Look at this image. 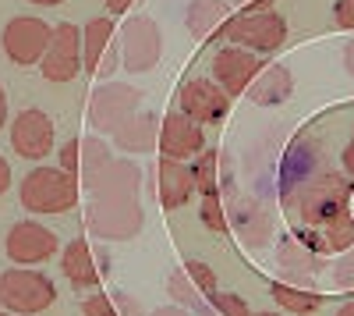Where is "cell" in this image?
<instances>
[{
    "label": "cell",
    "mask_w": 354,
    "mask_h": 316,
    "mask_svg": "<svg viewBox=\"0 0 354 316\" xmlns=\"http://www.w3.org/2000/svg\"><path fill=\"white\" fill-rule=\"evenodd\" d=\"M110 146L100 139V135H78V139H68L61 146V167L68 170L71 178H78L82 185L88 178H96L100 170L110 164Z\"/></svg>",
    "instance_id": "obj_18"
},
{
    "label": "cell",
    "mask_w": 354,
    "mask_h": 316,
    "mask_svg": "<svg viewBox=\"0 0 354 316\" xmlns=\"http://www.w3.org/2000/svg\"><path fill=\"white\" fill-rule=\"evenodd\" d=\"M50 40H53V25L46 18H36V15H15V18H8L4 33H0L4 57L11 64H18V68L39 64Z\"/></svg>",
    "instance_id": "obj_5"
},
{
    "label": "cell",
    "mask_w": 354,
    "mask_h": 316,
    "mask_svg": "<svg viewBox=\"0 0 354 316\" xmlns=\"http://www.w3.org/2000/svg\"><path fill=\"white\" fill-rule=\"evenodd\" d=\"M205 150V132L198 121H192L185 110H174L160 121V157L192 160Z\"/></svg>",
    "instance_id": "obj_17"
},
{
    "label": "cell",
    "mask_w": 354,
    "mask_h": 316,
    "mask_svg": "<svg viewBox=\"0 0 354 316\" xmlns=\"http://www.w3.org/2000/svg\"><path fill=\"white\" fill-rule=\"evenodd\" d=\"M177 103H181V110L188 114L192 121H198L202 128L205 125H220L230 114V96L220 89L213 78H192V82H185L181 93H177Z\"/></svg>",
    "instance_id": "obj_15"
},
{
    "label": "cell",
    "mask_w": 354,
    "mask_h": 316,
    "mask_svg": "<svg viewBox=\"0 0 354 316\" xmlns=\"http://www.w3.org/2000/svg\"><path fill=\"white\" fill-rule=\"evenodd\" d=\"M113 146L121 153H149L160 146V128H156V118L153 114H135L128 118L121 128L113 132Z\"/></svg>",
    "instance_id": "obj_23"
},
{
    "label": "cell",
    "mask_w": 354,
    "mask_h": 316,
    "mask_svg": "<svg viewBox=\"0 0 354 316\" xmlns=\"http://www.w3.org/2000/svg\"><path fill=\"white\" fill-rule=\"evenodd\" d=\"M149 316H192V313H188V306H160Z\"/></svg>",
    "instance_id": "obj_39"
},
{
    "label": "cell",
    "mask_w": 354,
    "mask_h": 316,
    "mask_svg": "<svg viewBox=\"0 0 354 316\" xmlns=\"http://www.w3.org/2000/svg\"><path fill=\"white\" fill-rule=\"evenodd\" d=\"M333 316H354V299H351V302H344V306H340Z\"/></svg>",
    "instance_id": "obj_42"
},
{
    "label": "cell",
    "mask_w": 354,
    "mask_h": 316,
    "mask_svg": "<svg viewBox=\"0 0 354 316\" xmlns=\"http://www.w3.org/2000/svg\"><path fill=\"white\" fill-rule=\"evenodd\" d=\"M270 295L287 316H312L322 306V292L319 288H298V284H287V281H273Z\"/></svg>",
    "instance_id": "obj_25"
},
{
    "label": "cell",
    "mask_w": 354,
    "mask_h": 316,
    "mask_svg": "<svg viewBox=\"0 0 354 316\" xmlns=\"http://www.w3.org/2000/svg\"><path fill=\"white\" fill-rule=\"evenodd\" d=\"M57 302V284L39 267H8L0 274V306L18 316H39Z\"/></svg>",
    "instance_id": "obj_3"
},
{
    "label": "cell",
    "mask_w": 354,
    "mask_h": 316,
    "mask_svg": "<svg viewBox=\"0 0 354 316\" xmlns=\"http://www.w3.org/2000/svg\"><path fill=\"white\" fill-rule=\"evenodd\" d=\"M153 199H160L163 210H181L188 199L195 195V170L185 160L160 157L153 167Z\"/></svg>",
    "instance_id": "obj_16"
},
{
    "label": "cell",
    "mask_w": 354,
    "mask_h": 316,
    "mask_svg": "<svg viewBox=\"0 0 354 316\" xmlns=\"http://www.w3.org/2000/svg\"><path fill=\"white\" fill-rule=\"evenodd\" d=\"M0 309H4V306H0Z\"/></svg>",
    "instance_id": "obj_47"
},
{
    "label": "cell",
    "mask_w": 354,
    "mask_h": 316,
    "mask_svg": "<svg viewBox=\"0 0 354 316\" xmlns=\"http://www.w3.org/2000/svg\"><path fill=\"white\" fill-rule=\"evenodd\" d=\"M88 199H138L142 188V170L135 160H110L96 178L82 185Z\"/></svg>",
    "instance_id": "obj_19"
},
{
    "label": "cell",
    "mask_w": 354,
    "mask_h": 316,
    "mask_svg": "<svg viewBox=\"0 0 354 316\" xmlns=\"http://www.w3.org/2000/svg\"><path fill=\"white\" fill-rule=\"evenodd\" d=\"M344 68H347V75L354 78V40L344 46Z\"/></svg>",
    "instance_id": "obj_40"
},
{
    "label": "cell",
    "mask_w": 354,
    "mask_h": 316,
    "mask_svg": "<svg viewBox=\"0 0 354 316\" xmlns=\"http://www.w3.org/2000/svg\"><path fill=\"white\" fill-rule=\"evenodd\" d=\"M202 316H220V313H216V309H209V306H205V309H202Z\"/></svg>",
    "instance_id": "obj_45"
},
{
    "label": "cell",
    "mask_w": 354,
    "mask_h": 316,
    "mask_svg": "<svg viewBox=\"0 0 354 316\" xmlns=\"http://www.w3.org/2000/svg\"><path fill=\"white\" fill-rule=\"evenodd\" d=\"M220 40H227L230 46H241V50H252V53L262 57V53H273V50L283 46L287 21L273 8H266V11H238V15L227 18Z\"/></svg>",
    "instance_id": "obj_4"
},
{
    "label": "cell",
    "mask_w": 354,
    "mask_h": 316,
    "mask_svg": "<svg viewBox=\"0 0 354 316\" xmlns=\"http://www.w3.org/2000/svg\"><path fill=\"white\" fill-rule=\"evenodd\" d=\"M82 61H85V75L96 78H110L121 68V43H117V25L113 18H88L82 28Z\"/></svg>",
    "instance_id": "obj_9"
},
{
    "label": "cell",
    "mask_w": 354,
    "mask_h": 316,
    "mask_svg": "<svg viewBox=\"0 0 354 316\" xmlns=\"http://www.w3.org/2000/svg\"><path fill=\"white\" fill-rule=\"evenodd\" d=\"M11 182H15V178H11V164H8L4 157H0V195H4V192L11 188Z\"/></svg>",
    "instance_id": "obj_38"
},
{
    "label": "cell",
    "mask_w": 354,
    "mask_h": 316,
    "mask_svg": "<svg viewBox=\"0 0 354 316\" xmlns=\"http://www.w3.org/2000/svg\"><path fill=\"white\" fill-rule=\"evenodd\" d=\"M167 295L177 302V306H202V288L192 281V274L185 270V267H177L174 274H170V281H167Z\"/></svg>",
    "instance_id": "obj_27"
},
{
    "label": "cell",
    "mask_w": 354,
    "mask_h": 316,
    "mask_svg": "<svg viewBox=\"0 0 354 316\" xmlns=\"http://www.w3.org/2000/svg\"><path fill=\"white\" fill-rule=\"evenodd\" d=\"M110 299H113V306H117V313H121V316H142L138 295H131V292H113Z\"/></svg>",
    "instance_id": "obj_33"
},
{
    "label": "cell",
    "mask_w": 354,
    "mask_h": 316,
    "mask_svg": "<svg viewBox=\"0 0 354 316\" xmlns=\"http://www.w3.org/2000/svg\"><path fill=\"white\" fill-rule=\"evenodd\" d=\"M61 270L71 281V288H100V267H96V256L93 245L85 238H75L61 249Z\"/></svg>",
    "instance_id": "obj_21"
},
{
    "label": "cell",
    "mask_w": 354,
    "mask_h": 316,
    "mask_svg": "<svg viewBox=\"0 0 354 316\" xmlns=\"http://www.w3.org/2000/svg\"><path fill=\"white\" fill-rule=\"evenodd\" d=\"M78 71H85L82 28L75 21H61V25H53V40L39 61V75L46 82H71V78H78Z\"/></svg>",
    "instance_id": "obj_11"
},
{
    "label": "cell",
    "mask_w": 354,
    "mask_h": 316,
    "mask_svg": "<svg viewBox=\"0 0 354 316\" xmlns=\"http://www.w3.org/2000/svg\"><path fill=\"white\" fill-rule=\"evenodd\" d=\"M85 231L106 242H128L142 231L138 199H88Z\"/></svg>",
    "instance_id": "obj_6"
},
{
    "label": "cell",
    "mask_w": 354,
    "mask_h": 316,
    "mask_svg": "<svg viewBox=\"0 0 354 316\" xmlns=\"http://www.w3.org/2000/svg\"><path fill=\"white\" fill-rule=\"evenodd\" d=\"M308 249H315L319 256H344L354 249V210H344L337 213L333 220L312 227V231H301L298 235Z\"/></svg>",
    "instance_id": "obj_20"
},
{
    "label": "cell",
    "mask_w": 354,
    "mask_h": 316,
    "mask_svg": "<svg viewBox=\"0 0 354 316\" xmlns=\"http://www.w3.org/2000/svg\"><path fill=\"white\" fill-rule=\"evenodd\" d=\"M61 238H57L50 227L36 224V220H18L11 224V231L4 238V252L11 267H39L46 260H53L57 252H61Z\"/></svg>",
    "instance_id": "obj_10"
},
{
    "label": "cell",
    "mask_w": 354,
    "mask_h": 316,
    "mask_svg": "<svg viewBox=\"0 0 354 316\" xmlns=\"http://www.w3.org/2000/svg\"><path fill=\"white\" fill-rule=\"evenodd\" d=\"M78 192H82L78 178H71L64 167H46V164H36L18 185L21 207L36 217L71 213L78 207Z\"/></svg>",
    "instance_id": "obj_2"
},
{
    "label": "cell",
    "mask_w": 354,
    "mask_h": 316,
    "mask_svg": "<svg viewBox=\"0 0 354 316\" xmlns=\"http://www.w3.org/2000/svg\"><path fill=\"white\" fill-rule=\"evenodd\" d=\"M0 316H18V313H11V309H0Z\"/></svg>",
    "instance_id": "obj_46"
},
{
    "label": "cell",
    "mask_w": 354,
    "mask_h": 316,
    "mask_svg": "<svg viewBox=\"0 0 354 316\" xmlns=\"http://www.w3.org/2000/svg\"><path fill=\"white\" fill-rule=\"evenodd\" d=\"M290 89H294V78L283 64H262V71L248 85V96L259 107H280L290 96Z\"/></svg>",
    "instance_id": "obj_24"
},
{
    "label": "cell",
    "mask_w": 354,
    "mask_h": 316,
    "mask_svg": "<svg viewBox=\"0 0 354 316\" xmlns=\"http://www.w3.org/2000/svg\"><path fill=\"white\" fill-rule=\"evenodd\" d=\"M227 4L238 11H266V8H273V0H227Z\"/></svg>",
    "instance_id": "obj_35"
},
{
    "label": "cell",
    "mask_w": 354,
    "mask_h": 316,
    "mask_svg": "<svg viewBox=\"0 0 354 316\" xmlns=\"http://www.w3.org/2000/svg\"><path fill=\"white\" fill-rule=\"evenodd\" d=\"M351 199H354V182H347L337 170H312V175L283 188V210L294 224V235H301L351 210Z\"/></svg>",
    "instance_id": "obj_1"
},
{
    "label": "cell",
    "mask_w": 354,
    "mask_h": 316,
    "mask_svg": "<svg viewBox=\"0 0 354 316\" xmlns=\"http://www.w3.org/2000/svg\"><path fill=\"white\" fill-rule=\"evenodd\" d=\"M277 270H280V281H287V284L315 288V281L326 274V256L308 249L298 235H287L277 245Z\"/></svg>",
    "instance_id": "obj_14"
},
{
    "label": "cell",
    "mask_w": 354,
    "mask_h": 316,
    "mask_svg": "<svg viewBox=\"0 0 354 316\" xmlns=\"http://www.w3.org/2000/svg\"><path fill=\"white\" fill-rule=\"evenodd\" d=\"M252 316H287V313H283V309H280V313H273V309H266V313H252Z\"/></svg>",
    "instance_id": "obj_44"
},
{
    "label": "cell",
    "mask_w": 354,
    "mask_h": 316,
    "mask_svg": "<svg viewBox=\"0 0 354 316\" xmlns=\"http://www.w3.org/2000/svg\"><path fill=\"white\" fill-rule=\"evenodd\" d=\"M8 135H11L15 157H21V160H46L53 153L57 128H53V118H50L46 110L28 107V110H18L15 114Z\"/></svg>",
    "instance_id": "obj_12"
},
{
    "label": "cell",
    "mask_w": 354,
    "mask_h": 316,
    "mask_svg": "<svg viewBox=\"0 0 354 316\" xmlns=\"http://www.w3.org/2000/svg\"><path fill=\"white\" fill-rule=\"evenodd\" d=\"M202 224L209 227V231H216V235H223L227 231V213H223V199H220V192L216 195H202Z\"/></svg>",
    "instance_id": "obj_28"
},
{
    "label": "cell",
    "mask_w": 354,
    "mask_h": 316,
    "mask_svg": "<svg viewBox=\"0 0 354 316\" xmlns=\"http://www.w3.org/2000/svg\"><path fill=\"white\" fill-rule=\"evenodd\" d=\"M333 18H337L340 28L354 33V0H337V4H333Z\"/></svg>",
    "instance_id": "obj_34"
},
{
    "label": "cell",
    "mask_w": 354,
    "mask_h": 316,
    "mask_svg": "<svg viewBox=\"0 0 354 316\" xmlns=\"http://www.w3.org/2000/svg\"><path fill=\"white\" fill-rule=\"evenodd\" d=\"M340 164H344V175L354 182V135H351V142H347L344 153H340Z\"/></svg>",
    "instance_id": "obj_36"
},
{
    "label": "cell",
    "mask_w": 354,
    "mask_h": 316,
    "mask_svg": "<svg viewBox=\"0 0 354 316\" xmlns=\"http://www.w3.org/2000/svg\"><path fill=\"white\" fill-rule=\"evenodd\" d=\"M262 64H266V61H262L259 53L227 43V46H220V50L213 53V82L234 100V96L248 93V85L255 82V75L262 71Z\"/></svg>",
    "instance_id": "obj_13"
},
{
    "label": "cell",
    "mask_w": 354,
    "mask_h": 316,
    "mask_svg": "<svg viewBox=\"0 0 354 316\" xmlns=\"http://www.w3.org/2000/svg\"><path fill=\"white\" fill-rule=\"evenodd\" d=\"M82 316H121V313H117V306H113L110 295L93 292V295L82 299Z\"/></svg>",
    "instance_id": "obj_32"
},
{
    "label": "cell",
    "mask_w": 354,
    "mask_h": 316,
    "mask_svg": "<svg viewBox=\"0 0 354 316\" xmlns=\"http://www.w3.org/2000/svg\"><path fill=\"white\" fill-rule=\"evenodd\" d=\"M192 170H195V192H202V195H216L220 192V182H216V175H220V153L216 150H202L198 160L192 164Z\"/></svg>",
    "instance_id": "obj_26"
},
{
    "label": "cell",
    "mask_w": 354,
    "mask_h": 316,
    "mask_svg": "<svg viewBox=\"0 0 354 316\" xmlns=\"http://www.w3.org/2000/svg\"><path fill=\"white\" fill-rule=\"evenodd\" d=\"M330 274H333V284H337V288H340L344 295H351V299H354V249L340 256V260L333 263V270H330Z\"/></svg>",
    "instance_id": "obj_30"
},
{
    "label": "cell",
    "mask_w": 354,
    "mask_h": 316,
    "mask_svg": "<svg viewBox=\"0 0 354 316\" xmlns=\"http://www.w3.org/2000/svg\"><path fill=\"white\" fill-rule=\"evenodd\" d=\"M185 270L192 274V281L202 288V295L209 299V295H216V274H213V267L209 263H202V260H192V263H185Z\"/></svg>",
    "instance_id": "obj_31"
},
{
    "label": "cell",
    "mask_w": 354,
    "mask_h": 316,
    "mask_svg": "<svg viewBox=\"0 0 354 316\" xmlns=\"http://www.w3.org/2000/svg\"><path fill=\"white\" fill-rule=\"evenodd\" d=\"M209 309H216L220 316H252L248 302L241 295H234V292H216L209 295Z\"/></svg>",
    "instance_id": "obj_29"
},
{
    "label": "cell",
    "mask_w": 354,
    "mask_h": 316,
    "mask_svg": "<svg viewBox=\"0 0 354 316\" xmlns=\"http://www.w3.org/2000/svg\"><path fill=\"white\" fill-rule=\"evenodd\" d=\"M227 18H230L227 0H192L185 8V25L195 40H220Z\"/></svg>",
    "instance_id": "obj_22"
},
{
    "label": "cell",
    "mask_w": 354,
    "mask_h": 316,
    "mask_svg": "<svg viewBox=\"0 0 354 316\" xmlns=\"http://www.w3.org/2000/svg\"><path fill=\"white\" fill-rule=\"evenodd\" d=\"M142 89H135V85H121V82H103L93 89V96H88V125H93V132H117L128 118H135L138 107H142Z\"/></svg>",
    "instance_id": "obj_7"
},
{
    "label": "cell",
    "mask_w": 354,
    "mask_h": 316,
    "mask_svg": "<svg viewBox=\"0 0 354 316\" xmlns=\"http://www.w3.org/2000/svg\"><path fill=\"white\" fill-rule=\"evenodd\" d=\"M163 57V33L153 18L135 15L121 25V64L131 75L153 71Z\"/></svg>",
    "instance_id": "obj_8"
},
{
    "label": "cell",
    "mask_w": 354,
    "mask_h": 316,
    "mask_svg": "<svg viewBox=\"0 0 354 316\" xmlns=\"http://www.w3.org/2000/svg\"><path fill=\"white\" fill-rule=\"evenodd\" d=\"M8 128V93H4V85H0V132Z\"/></svg>",
    "instance_id": "obj_41"
},
{
    "label": "cell",
    "mask_w": 354,
    "mask_h": 316,
    "mask_svg": "<svg viewBox=\"0 0 354 316\" xmlns=\"http://www.w3.org/2000/svg\"><path fill=\"white\" fill-rule=\"evenodd\" d=\"M135 4H138V0H106V11L110 15H128Z\"/></svg>",
    "instance_id": "obj_37"
},
{
    "label": "cell",
    "mask_w": 354,
    "mask_h": 316,
    "mask_svg": "<svg viewBox=\"0 0 354 316\" xmlns=\"http://www.w3.org/2000/svg\"><path fill=\"white\" fill-rule=\"evenodd\" d=\"M28 4H36V8H57V4H64V0H28Z\"/></svg>",
    "instance_id": "obj_43"
}]
</instances>
